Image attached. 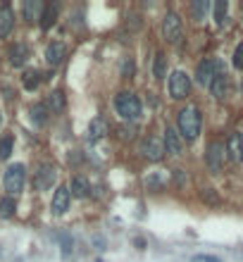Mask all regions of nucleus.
<instances>
[{"label": "nucleus", "mask_w": 243, "mask_h": 262, "mask_svg": "<svg viewBox=\"0 0 243 262\" xmlns=\"http://www.w3.org/2000/svg\"><path fill=\"white\" fill-rule=\"evenodd\" d=\"M162 143H165V153H170V155H181V150H184V138L179 136L177 129H167Z\"/></svg>", "instance_id": "9b49d317"}, {"label": "nucleus", "mask_w": 243, "mask_h": 262, "mask_svg": "<svg viewBox=\"0 0 243 262\" xmlns=\"http://www.w3.org/2000/svg\"><path fill=\"white\" fill-rule=\"evenodd\" d=\"M12 145H15V138L10 134L0 138V160H8L10 155H12Z\"/></svg>", "instance_id": "393cba45"}, {"label": "nucleus", "mask_w": 243, "mask_h": 262, "mask_svg": "<svg viewBox=\"0 0 243 262\" xmlns=\"http://www.w3.org/2000/svg\"><path fill=\"white\" fill-rule=\"evenodd\" d=\"M224 72V67L217 62V60H212V57H207V60H203V62L198 64V69H196V81L200 83V86H212V81L217 79V74Z\"/></svg>", "instance_id": "20e7f679"}, {"label": "nucleus", "mask_w": 243, "mask_h": 262, "mask_svg": "<svg viewBox=\"0 0 243 262\" xmlns=\"http://www.w3.org/2000/svg\"><path fill=\"white\" fill-rule=\"evenodd\" d=\"M105 136H108V122H105L103 117L91 119V124H89V141H91V143L103 141Z\"/></svg>", "instance_id": "ddd939ff"}, {"label": "nucleus", "mask_w": 243, "mask_h": 262, "mask_svg": "<svg viewBox=\"0 0 243 262\" xmlns=\"http://www.w3.org/2000/svg\"><path fill=\"white\" fill-rule=\"evenodd\" d=\"M24 181H27V169H24V164H10L8 169H5V177H3V186L8 191L10 196H17L22 193L24 189Z\"/></svg>", "instance_id": "7ed1b4c3"}, {"label": "nucleus", "mask_w": 243, "mask_h": 262, "mask_svg": "<svg viewBox=\"0 0 243 262\" xmlns=\"http://www.w3.org/2000/svg\"><path fill=\"white\" fill-rule=\"evenodd\" d=\"M57 19V5H45L43 8V15H41V27L43 29H50Z\"/></svg>", "instance_id": "412c9836"}, {"label": "nucleus", "mask_w": 243, "mask_h": 262, "mask_svg": "<svg viewBox=\"0 0 243 262\" xmlns=\"http://www.w3.org/2000/svg\"><path fill=\"white\" fill-rule=\"evenodd\" d=\"M207 10H210V5H207V0H196V3L191 5V12H193V17H196V22H203V19H205Z\"/></svg>", "instance_id": "b1692460"}, {"label": "nucleus", "mask_w": 243, "mask_h": 262, "mask_svg": "<svg viewBox=\"0 0 243 262\" xmlns=\"http://www.w3.org/2000/svg\"><path fill=\"white\" fill-rule=\"evenodd\" d=\"M241 15H243V8H241Z\"/></svg>", "instance_id": "f704fd0d"}, {"label": "nucleus", "mask_w": 243, "mask_h": 262, "mask_svg": "<svg viewBox=\"0 0 243 262\" xmlns=\"http://www.w3.org/2000/svg\"><path fill=\"white\" fill-rule=\"evenodd\" d=\"M69 203H72V193H69V186H57V191L53 193V203H50V210L53 215H64L69 210Z\"/></svg>", "instance_id": "1a4fd4ad"}, {"label": "nucleus", "mask_w": 243, "mask_h": 262, "mask_svg": "<svg viewBox=\"0 0 243 262\" xmlns=\"http://www.w3.org/2000/svg\"><path fill=\"white\" fill-rule=\"evenodd\" d=\"M64 55H67V48L60 41H55V43H50L45 48V60H48V64H53V67H57V64L62 62Z\"/></svg>", "instance_id": "4468645a"}, {"label": "nucleus", "mask_w": 243, "mask_h": 262, "mask_svg": "<svg viewBox=\"0 0 243 262\" xmlns=\"http://www.w3.org/2000/svg\"><path fill=\"white\" fill-rule=\"evenodd\" d=\"M241 91H243V83H241Z\"/></svg>", "instance_id": "72a5a7b5"}, {"label": "nucleus", "mask_w": 243, "mask_h": 262, "mask_svg": "<svg viewBox=\"0 0 243 262\" xmlns=\"http://www.w3.org/2000/svg\"><path fill=\"white\" fill-rule=\"evenodd\" d=\"M141 155H143L145 160H150V162H157L165 155V143H162L160 138H155V136H148V138L141 141Z\"/></svg>", "instance_id": "6e6552de"}, {"label": "nucleus", "mask_w": 243, "mask_h": 262, "mask_svg": "<svg viewBox=\"0 0 243 262\" xmlns=\"http://www.w3.org/2000/svg\"><path fill=\"white\" fill-rule=\"evenodd\" d=\"M191 262H222V260L215 257V255H196V257H191Z\"/></svg>", "instance_id": "7c9ffc66"}, {"label": "nucleus", "mask_w": 243, "mask_h": 262, "mask_svg": "<svg viewBox=\"0 0 243 262\" xmlns=\"http://www.w3.org/2000/svg\"><path fill=\"white\" fill-rule=\"evenodd\" d=\"M115 108H117V112L122 115L124 119H129V122H136V119L141 117V100L136 98L131 91H122L117 98H115Z\"/></svg>", "instance_id": "f03ea898"}, {"label": "nucleus", "mask_w": 243, "mask_h": 262, "mask_svg": "<svg viewBox=\"0 0 243 262\" xmlns=\"http://www.w3.org/2000/svg\"><path fill=\"white\" fill-rule=\"evenodd\" d=\"M224 157H226V145L219 143V141H212L207 145V153H205V162L210 167V172H219L224 167Z\"/></svg>", "instance_id": "0eeeda50"}, {"label": "nucleus", "mask_w": 243, "mask_h": 262, "mask_svg": "<svg viewBox=\"0 0 243 262\" xmlns=\"http://www.w3.org/2000/svg\"><path fill=\"white\" fill-rule=\"evenodd\" d=\"M0 124H3V115H0Z\"/></svg>", "instance_id": "473e14b6"}, {"label": "nucleus", "mask_w": 243, "mask_h": 262, "mask_svg": "<svg viewBox=\"0 0 243 262\" xmlns=\"http://www.w3.org/2000/svg\"><path fill=\"white\" fill-rule=\"evenodd\" d=\"M191 91V79L186 72H181V69H177V72H172L170 76V96L174 100H181L186 98Z\"/></svg>", "instance_id": "423d86ee"}, {"label": "nucleus", "mask_w": 243, "mask_h": 262, "mask_svg": "<svg viewBox=\"0 0 243 262\" xmlns=\"http://www.w3.org/2000/svg\"><path fill=\"white\" fill-rule=\"evenodd\" d=\"M155 76H157V79L165 76V55H157V57H155Z\"/></svg>", "instance_id": "c85d7f7f"}, {"label": "nucleus", "mask_w": 243, "mask_h": 262, "mask_svg": "<svg viewBox=\"0 0 243 262\" xmlns=\"http://www.w3.org/2000/svg\"><path fill=\"white\" fill-rule=\"evenodd\" d=\"M203 200H210V203H217V196L212 193V189H205L203 191Z\"/></svg>", "instance_id": "2f4dec72"}, {"label": "nucleus", "mask_w": 243, "mask_h": 262, "mask_svg": "<svg viewBox=\"0 0 243 262\" xmlns=\"http://www.w3.org/2000/svg\"><path fill=\"white\" fill-rule=\"evenodd\" d=\"M181 34H184V27H181L179 15H177V12H167L165 19H162V36H165V41L179 43Z\"/></svg>", "instance_id": "39448f33"}, {"label": "nucleus", "mask_w": 243, "mask_h": 262, "mask_svg": "<svg viewBox=\"0 0 243 262\" xmlns=\"http://www.w3.org/2000/svg\"><path fill=\"white\" fill-rule=\"evenodd\" d=\"M69 193H72L74 198H89L91 193V184L86 177H74L72 184H69Z\"/></svg>", "instance_id": "2eb2a0df"}, {"label": "nucleus", "mask_w": 243, "mask_h": 262, "mask_svg": "<svg viewBox=\"0 0 243 262\" xmlns=\"http://www.w3.org/2000/svg\"><path fill=\"white\" fill-rule=\"evenodd\" d=\"M43 3H41V0H27V3H24V19H31V22H34V19H41V15H43Z\"/></svg>", "instance_id": "6ab92c4d"}, {"label": "nucleus", "mask_w": 243, "mask_h": 262, "mask_svg": "<svg viewBox=\"0 0 243 262\" xmlns=\"http://www.w3.org/2000/svg\"><path fill=\"white\" fill-rule=\"evenodd\" d=\"M31 122H34V124H38V127H43L45 122H48V108H45V105H41V103H38V105H34V108H31Z\"/></svg>", "instance_id": "5701e85b"}, {"label": "nucleus", "mask_w": 243, "mask_h": 262, "mask_svg": "<svg viewBox=\"0 0 243 262\" xmlns=\"http://www.w3.org/2000/svg\"><path fill=\"white\" fill-rule=\"evenodd\" d=\"M12 27H15V15H12V10L8 5H3L0 8V38L8 36L12 31Z\"/></svg>", "instance_id": "a211bd4d"}, {"label": "nucleus", "mask_w": 243, "mask_h": 262, "mask_svg": "<svg viewBox=\"0 0 243 262\" xmlns=\"http://www.w3.org/2000/svg\"><path fill=\"white\" fill-rule=\"evenodd\" d=\"M27 60H29V48L24 43H15L10 48V62L15 67H24Z\"/></svg>", "instance_id": "f3484780"}, {"label": "nucleus", "mask_w": 243, "mask_h": 262, "mask_svg": "<svg viewBox=\"0 0 243 262\" xmlns=\"http://www.w3.org/2000/svg\"><path fill=\"white\" fill-rule=\"evenodd\" d=\"M55 181H57V167L55 164H41L36 172V189L38 191L53 189Z\"/></svg>", "instance_id": "9d476101"}, {"label": "nucleus", "mask_w": 243, "mask_h": 262, "mask_svg": "<svg viewBox=\"0 0 243 262\" xmlns=\"http://www.w3.org/2000/svg\"><path fill=\"white\" fill-rule=\"evenodd\" d=\"M212 96H215L217 100H224L226 96H229V76H226V72L217 74V79L212 81Z\"/></svg>", "instance_id": "dca6fc26"}, {"label": "nucleus", "mask_w": 243, "mask_h": 262, "mask_svg": "<svg viewBox=\"0 0 243 262\" xmlns=\"http://www.w3.org/2000/svg\"><path fill=\"white\" fill-rule=\"evenodd\" d=\"M234 67L236 69H243V43L236 45V50H234Z\"/></svg>", "instance_id": "c756f323"}, {"label": "nucleus", "mask_w": 243, "mask_h": 262, "mask_svg": "<svg viewBox=\"0 0 243 262\" xmlns=\"http://www.w3.org/2000/svg\"><path fill=\"white\" fill-rule=\"evenodd\" d=\"M226 10H229L226 0H217V3H215V22H217V27H222V24H224Z\"/></svg>", "instance_id": "bb28decb"}, {"label": "nucleus", "mask_w": 243, "mask_h": 262, "mask_svg": "<svg viewBox=\"0 0 243 262\" xmlns=\"http://www.w3.org/2000/svg\"><path fill=\"white\" fill-rule=\"evenodd\" d=\"M226 153H229V157H231L234 162H243V134L241 131H236V134L229 136V141H226Z\"/></svg>", "instance_id": "f8f14e48"}, {"label": "nucleus", "mask_w": 243, "mask_h": 262, "mask_svg": "<svg viewBox=\"0 0 243 262\" xmlns=\"http://www.w3.org/2000/svg\"><path fill=\"white\" fill-rule=\"evenodd\" d=\"M117 131H119V138H122V141H131V138H134V127H126V124H122V127H117Z\"/></svg>", "instance_id": "cd10ccee"}, {"label": "nucleus", "mask_w": 243, "mask_h": 262, "mask_svg": "<svg viewBox=\"0 0 243 262\" xmlns=\"http://www.w3.org/2000/svg\"><path fill=\"white\" fill-rule=\"evenodd\" d=\"M45 108L53 110V112H62V110H64V93H62V91H53V93L48 96Z\"/></svg>", "instance_id": "aec40b11"}, {"label": "nucleus", "mask_w": 243, "mask_h": 262, "mask_svg": "<svg viewBox=\"0 0 243 262\" xmlns=\"http://www.w3.org/2000/svg\"><path fill=\"white\" fill-rule=\"evenodd\" d=\"M200 127H203V117H200L196 105H186L184 110H179L177 129H179V136L184 141H196L200 134Z\"/></svg>", "instance_id": "f257e3e1"}, {"label": "nucleus", "mask_w": 243, "mask_h": 262, "mask_svg": "<svg viewBox=\"0 0 243 262\" xmlns=\"http://www.w3.org/2000/svg\"><path fill=\"white\" fill-rule=\"evenodd\" d=\"M22 83H24V89L27 91H34L38 83H41V72H38V69H29V72H24Z\"/></svg>", "instance_id": "4be33fe9"}, {"label": "nucleus", "mask_w": 243, "mask_h": 262, "mask_svg": "<svg viewBox=\"0 0 243 262\" xmlns=\"http://www.w3.org/2000/svg\"><path fill=\"white\" fill-rule=\"evenodd\" d=\"M15 210H17V205H15V198H3L0 200V217L8 219L15 215Z\"/></svg>", "instance_id": "a878e982"}]
</instances>
